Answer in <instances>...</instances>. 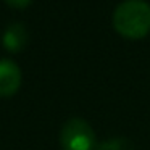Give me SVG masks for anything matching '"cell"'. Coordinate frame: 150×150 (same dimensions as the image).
<instances>
[{
	"label": "cell",
	"mask_w": 150,
	"mask_h": 150,
	"mask_svg": "<svg viewBox=\"0 0 150 150\" xmlns=\"http://www.w3.org/2000/svg\"><path fill=\"white\" fill-rule=\"evenodd\" d=\"M113 26L124 37H144L150 31V5L144 0L121 2L113 13Z\"/></svg>",
	"instance_id": "obj_1"
},
{
	"label": "cell",
	"mask_w": 150,
	"mask_h": 150,
	"mask_svg": "<svg viewBox=\"0 0 150 150\" xmlns=\"http://www.w3.org/2000/svg\"><path fill=\"white\" fill-rule=\"evenodd\" d=\"M63 150H95L97 139L92 126L82 118H71L60 134Z\"/></svg>",
	"instance_id": "obj_2"
},
{
	"label": "cell",
	"mask_w": 150,
	"mask_h": 150,
	"mask_svg": "<svg viewBox=\"0 0 150 150\" xmlns=\"http://www.w3.org/2000/svg\"><path fill=\"white\" fill-rule=\"evenodd\" d=\"M21 84V69L13 60H0V95H11Z\"/></svg>",
	"instance_id": "obj_3"
},
{
	"label": "cell",
	"mask_w": 150,
	"mask_h": 150,
	"mask_svg": "<svg viewBox=\"0 0 150 150\" xmlns=\"http://www.w3.org/2000/svg\"><path fill=\"white\" fill-rule=\"evenodd\" d=\"M2 42H4L5 49L11 50V52H18L21 50L28 42V29L24 24L21 23H11L7 26L2 36Z\"/></svg>",
	"instance_id": "obj_4"
},
{
	"label": "cell",
	"mask_w": 150,
	"mask_h": 150,
	"mask_svg": "<svg viewBox=\"0 0 150 150\" xmlns=\"http://www.w3.org/2000/svg\"><path fill=\"white\" fill-rule=\"evenodd\" d=\"M95 150H134V144L126 137H115V139L97 144Z\"/></svg>",
	"instance_id": "obj_5"
},
{
	"label": "cell",
	"mask_w": 150,
	"mask_h": 150,
	"mask_svg": "<svg viewBox=\"0 0 150 150\" xmlns=\"http://www.w3.org/2000/svg\"><path fill=\"white\" fill-rule=\"evenodd\" d=\"M7 2L10 5H13V7H20L21 8V7H26L31 0H7Z\"/></svg>",
	"instance_id": "obj_6"
}]
</instances>
